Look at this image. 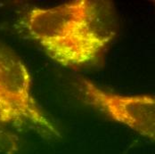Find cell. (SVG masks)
<instances>
[{
	"label": "cell",
	"instance_id": "cell-4",
	"mask_svg": "<svg viewBox=\"0 0 155 154\" xmlns=\"http://www.w3.org/2000/svg\"><path fill=\"white\" fill-rule=\"evenodd\" d=\"M20 147L19 136L13 130L0 122V153L17 154Z\"/></svg>",
	"mask_w": 155,
	"mask_h": 154
},
{
	"label": "cell",
	"instance_id": "cell-3",
	"mask_svg": "<svg viewBox=\"0 0 155 154\" xmlns=\"http://www.w3.org/2000/svg\"><path fill=\"white\" fill-rule=\"evenodd\" d=\"M77 90L82 102L110 120L129 127L150 140L155 137V99L153 95H123L104 90L82 78Z\"/></svg>",
	"mask_w": 155,
	"mask_h": 154
},
{
	"label": "cell",
	"instance_id": "cell-1",
	"mask_svg": "<svg viewBox=\"0 0 155 154\" xmlns=\"http://www.w3.org/2000/svg\"><path fill=\"white\" fill-rule=\"evenodd\" d=\"M31 38L65 67L94 62L116 36L113 5L76 0L51 7L35 6L23 19Z\"/></svg>",
	"mask_w": 155,
	"mask_h": 154
},
{
	"label": "cell",
	"instance_id": "cell-2",
	"mask_svg": "<svg viewBox=\"0 0 155 154\" xmlns=\"http://www.w3.org/2000/svg\"><path fill=\"white\" fill-rule=\"evenodd\" d=\"M0 122L17 131L32 130L43 137H60V132L34 98L27 66L1 42Z\"/></svg>",
	"mask_w": 155,
	"mask_h": 154
}]
</instances>
